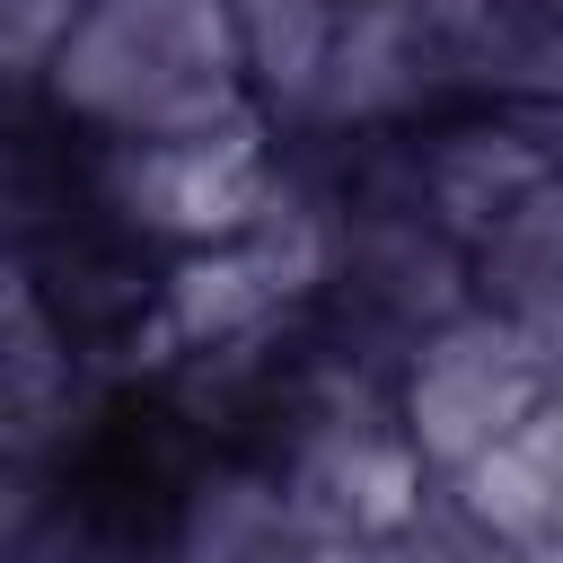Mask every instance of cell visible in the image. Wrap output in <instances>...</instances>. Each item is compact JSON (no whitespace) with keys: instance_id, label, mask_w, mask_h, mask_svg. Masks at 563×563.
<instances>
[{"instance_id":"obj_2","label":"cell","mask_w":563,"mask_h":563,"mask_svg":"<svg viewBox=\"0 0 563 563\" xmlns=\"http://www.w3.org/2000/svg\"><path fill=\"white\" fill-rule=\"evenodd\" d=\"M545 396H554V361H545L537 325L475 308V299L457 317H440L396 369V422L431 475H457L475 449H493Z\"/></svg>"},{"instance_id":"obj_10","label":"cell","mask_w":563,"mask_h":563,"mask_svg":"<svg viewBox=\"0 0 563 563\" xmlns=\"http://www.w3.org/2000/svg\"><path fill=\"white\" fill-rule=\"evenodd\" d=\"M70 18H79V0H0V97L44 79V62L70 35Z\"/></svg>"},{"instance_id":"obj_6","label":"cell","mask_w":563,"mask_h":563,"mask_svg":"<svg viewBox=\"0 0 563 563\" xmlns=\"http://www.w3.org/2000/svg\"><path fill=\"white\" fill-rule=\"evenodd\" d=\"M431 484L466 528H484L493 545L528 554L545 528H563V387L528 422H510L493 449H475L457 475H431Z\"/></svg>"},{"instance_id":"obj_9","label":"cell","mask_w":563,"mask_h":563,"mask_svg":"<svg viewBox=\"0 0 563 563\" xmlns=\"http://www.w3.org/2000/svg\"><path fill=\"white\" fill-rule=\"evenodd\" d=\"M361 563H519V554L493 545L484 528H466V519L440 501V484H431V501H422L405 528H387L378 545H361Z\"/></svg>"},{"instance_id":"obj_7","label":"cell","mask_w":563,"mask_h":563,"mask_svg":"<svg viewBox=\"0 0 563 563\" xmlns=\"http://www.w3.org/2000/svg\"><path fill=\"white\" fill-rule=\"evenodd\" d=\"M466 282H475V308H501L537 334L563 325V167L466 246Z\"/></svg>"},{"instance_id":"obj_11","label":"cell","mask_w":563,"mask_h":563,"mask_svg":"<svg viewBox=\"0 0 563 563\" xmlns=\"http://www.w3.org/2000/svg\"><path fill=\"white\" fill-rule=\"evenodd\" d=\"M545 18H554V35H563V0H545Z\"/></svg>"},{"instance_id":"obj_8","label":"cell","mask_w":563,"mask_h":563,"mask_svg":"<svg viewBox=\"0 0 563 563\" xmlns=\"http://www.w3.org/2000/svg\"><path fill=\"white\" fill-rule=\"evenodd\" d=\"M229 26H238V62H246L255 114L273 132H290L308 88H317V62L334 44V0H229Z\"/></svg>"},{"instance_id":"obj_1","label":"cell","mask_w":563,"mask_h":563,"mask_svg":"<svg viewBox=\"0 0 563 563\" xmlns=\"http://www.w3.org/2000/svg\"><path fill=\"white\" fill-rule=\"evenodd\" d=\"M35 88L97 141H202L264 123L229 0H79Z\"/></svg>"},{"instance_id":"obj_5","label":"cell","mask_w":563,"mask_h":563,"mask_svg":"<svg viewBox=\"0 0 563 563\" xmlns=\"http://www.w3.org/2000/svg\"><path fill=\"white\" fill-rule=\"evenodd\" d=\"M405 150H413V202L457 246H475L510 202H528L563 167L528 106H457V114H431V123L405 132Z\"/></svg>"},{"instance_id":"obj_3","label":"cell","mask_w":563,"mask_h":563,"mask_svg":"<svg viewBox=\"0 0 563 563\" xmlns=\"http://www.w3.org/2000/svg\"><path fill=\"white\" fill-rule=\"evenodd\" d=\"M273 167V123L202 132V141H97L88 158V202L141 229L150 246L185 255L211 238H238Z\"/></svg>"},{"instance_id":"obj_4","label":"cell","mask_w":563,"mask_h":563,"mask_svg":"<svg viewBox=\"0 0 563 563\" xmlns=\"http://www.w3.org/2000/svg\"><path fill=\"white\" fill-rule=\"evenodd\" d=\"M431 114H449V106H440V70L422 44V0H343L317 88L282 141H378V132H413Z\"/></svg>"}]
</instances>
